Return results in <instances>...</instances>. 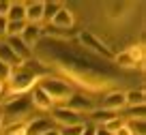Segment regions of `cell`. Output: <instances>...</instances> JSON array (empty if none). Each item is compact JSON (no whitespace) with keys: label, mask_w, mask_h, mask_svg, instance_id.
<instances>
[{"label":"cell","mask_w":146,"mask_h":135,"mask_svg":"<svg viewBox=\"0 0 146 135\" xmlns=\"http://www.w3.org/2000/svg\"><path fill=\"white\" fill-rule=\"evenodd\" d=\"M35 60L43 67H52L88 92H105L118 81V69L86 52L82 45H67L60 39H47L35 45Z\"/></svg>","instance_id":"obj_1"},{"label":"cell","mask_w":146,"mask_h":135,"mask_svg":"<svg viewBox=\"0 0 146 135\" xmlns=\"http://www.w3.org/2000/svg\"><path fill=\"white\" fill-rule=\"evenodd\" d=\"M32 101L30 95H15L9 97L5 103L0 105V131L9 129L13 124H24L28 122L32 114Z\"/></svg>","instance_id":"obj_3"},{"label":"cell","mask_w":146,"mask_h":135,"mask_svg":"<svg viewBox=\"0 0 146 135\" xmlns=\"http://www.w3.org/2000/svg\"><path fill=\"white\" fill-rule=\"evenodd\" d=\"M112 62H114L116 69H135L137 64H140L131 54H129V50L120 52V54H114V60H112Z\"/></svg>","instance_id":"obj_17"},{"label":"cell","mask_w":146,"mask_h":135,"mask_svg":"<svg viewBox=\"0 0 146 135\" xmlns=\"http://www.w3.org/2000/svg\"><path fill=\"white\" fill-rule=\"evenodd\" d=\"M43 36V28L41 26H35V24H26V28L22 30V34H19V39L24 41V43L28 45V47H35V45H39V41H41Z\"/></svg>","instance_id":"obj_11"},{"label":"cell","mask_w":146,"mask_h":135,"mask_svg":"<svg viewBox=\"0 0 146 135\" xmlns=\"http://www.w3.org/2000/svg\"><path fill=\"white\" fill-rule=\"evenodd\" d=\"M144 101H146L144 90H129V92H125V103H127V107H140V105H144Z\"/></svg>","instance_id":"obj_18"},{"label":"cell","mask_w":146,"mask_h":135,"mask_svg":"<svg viewBox=\"0 0 146 135\" xmlns=\"http://www.w3.org/2000/svg\"><path fill=\"white\" fill-rule=\"evenodd\" d=\"M64 107L67 109H71V112H75V114H80V116H82V114H90L92 109H95V103H92V99L90 97H86L84 95V92H73L71 97H69L67 101H64Z\"/></svg>","instance_id":"obj_6"},{"label":"cell","mask_w":146,"mask_h":135,"mask_svg":"<svg viewBox=\"0 0 146 135\" xmlns=\"http://www.w3.org/2000/svg\"><path fill=\"white\" fill-rule=\"evenodd\" d=\"M73 22H75V19H73V13L67 9V7H62V9L54 15V19H52L50 24H52V28H56V30H67L69 32L73 28Z\"/></svg>","instance_id":"obj_10"},{"label":"cell","mask_w":146,"mask_h":135,"mask_svg":"<svg viewBox=\"0 0 146 135\" xmlns=\"http://www.w3.org/2000/svg\"><path fill=\"white\" fill-rule=\"evenodd\" d=\"M52 122H58V124H62V126L84 124L82 116L75 114V112H71V109H67L64 105H56V107L52 109Z\"/></svg>","instance_id":"obj_7"},{"label":"cell","mask_w":146,"mask_h":135,"mask_svg":"<svg viewBox=\"0 0 146 135\" xmlns=\"http://www.w3.org/2000/svg\"><path fill=\"white\" fill-rule=\"evenodd\" d=\"M125 109H127L129 120H144V105H140V107H125Z\"/></svg>","instance_id":"obj_23"},{"label":"cell","mask_w":146,"mask_h":135,"mask_svg":"<svg viewBox=\"0 0 146 135\" xmlns=\"http://www.w3.org/2000/svg\"><path fill=\"white\" fill-rule=\"evenodd\" d=\"M54 129V122L47 118H36L32 122H26V135H43Z\"/></svg>","instance_id":"obj_14"},{"label":"cell","mask_w":146,"mask_h":135,"mask_svg":"<svg viewBox=\"0 0 146 135\" xmlns=\"http://www.w3.org/2000/svg\"><path fill=\"white\" fill-rule=\"evenodd\" d=\"M125 107H127V103H125V92L114 90V92H108V95L101 99V107H99V109L118 114V112H123Z\"/></svg>","instance_id":"obj_8"},{"label":"cell","mask_w":146,"mask_h":135,"mask_svg":"<svg viewBox=\"0 0 146 135\" xmlns=\"http://www.w3.org/2000/svg\"><path fill=\"white\" fill-rule=\"evenodd\" d=\"M39 88L43 90L47 95V99L52 101V105H62L64 101L69 99V97L73 95V88H71V84H67L64 79H60V77H52V75H45V77H41L39 79Z\"/></svg>","instance_id":"obj_4"},{"label":"cell","mask_w":146,"mask_h":135,"mask_svg":"<svg viewBox=\"0 0 146 135\" xmlns=\"http://www.w3.org/2000/svg\"><path fill=\"white\" fill-rule=\"evenodd\" d=\"M2 92H5V88H2V84H0V97H2Z\"/></svg>","instance_id":"obj_35"},{"label":"cell","mask_w":146,"mask_h":135,"mask_svg":"<svg viewBox=\"0 0 146 135\" xmlns=\"http://www.w3.org/2000/svg\"><path fill=\"white\" fill-rule=\"evenodd\" d=\"M47 75V69L43 67L41 62H36L35 58L22 62L19 67L11 69V75H9V81H7V88H9V97H15V95H28L41 77Z\"/></svg>","instance_id":"obj_2"},{"label":"cell","mask_w":146,"mask_h":135,"mask_svg":"<svg viewBox=\"0 0 146 135\" xmlns=\"http://www.w3.org/2000/svg\"><path fill=\"white\" fill-rule=\"evenodd\" d=\"M82 135H95V126H84V131H82Z\"/></svg>","instance_id":"obj_32"},{"label":"cell","mask_w":146,"mask_h":135,"mask_svg":"<svg viewBox=\"0 0 146 135\" xmlns=\"http://www.w3.org/2000/svg\"><path fill=\"white\" fill-rule=\"evenodd\" d=\"M30 101H32V107H35V109H41V112H50V109H54L52 101L47 99V95L39 88V86H35V88H32Z\"/></svg>","instance_id":"obj_13"},{"label":"cell","mask_w":146,"mask_h":135,"mask_svg":"<svg viewBox=\"0 0 146 135\" xmlns=\"http://www.w3.org/2000/svg\"><path fill=\"white\" fill-rule=\"evenodd\" d=\"M9 75H11V69L7 67V64H2L0 62V84L5 86L7 81H9Z\"/></svg>","instance_id":"obj_28"},{"label":"cell","mask_w":146,"mask_h":135,"mask_svg":"<svg viewBox=\"0 0 146 135\" xmlns=\"http://www.w3.org/2000/svg\"><path fill=\"white\" fill-rule=\"evenodd\" d=\"M114 135H133V133H131V131H129V129H127V124H123V126H120V129H118V131H116V133H114Z\"/></svg>","instance_id":"obj_31"},{"label":"cell","mask_w":146,"mask_h":135,"mask_svg":"<svg viewBox=\"0 0 146 135\" xmlns=\"http://www.w3.org/2000/svg\"><path fill=\"white\" fill-rule=\"evenodd\" d=\"M43 7H45V2H41V0L26 2V24L39 26V24L43 22Z\"/></svg>","instance_id":"obj_12"},{"label":"cell","mask_w":146,"mask_h":135,"mask_svg":"<svg viewBox=\"0 0 146 135\" xmlns=\"http://www.w3.org/2000/svg\"><path fill=\"white\" fill-rule=\"evenodd\" d=\"M84 126H86V122L84 124H73V126H62L58 131V135H82Z\"/></svg>","instance_id":"obj_24"},{"label":"cell","mask_w":146,"mask_h":135,"mask_svg":"<svg viewBox=\"0 0 146 135\" xmlns=\"http://www.w3.org/2000/svg\"><path fill=\"white\" fill-rule=\"evenodd\" d=\"M78 41H80V45H82L84 50L90 52V54H95L97 58L105 60V62H112V60H114V52L110 50L103 41L97 39L90 30H82V32L78 34Z\"/></svg>","instance_id":"obj_5"},{"label":"cell","mask_w":146,"mask_h":135,"mask_svg":"<svg viewBox=\"0 0 146 135\" xmlns=\"http://www.w3.org/2000/svg\"><path fill=\"white\" fill-rule=\"evenodd\" d=\"M127 124V129L131 131L133 135H144V120H129V122H125Z\"/></svg>","instance_id":"obj_22"},{"label":"cell","mask_w":146,"mask_h":135,"mask_svg":"<svg viewBox=\"0 0 146 135\" xmlns=\"http://www.w3.org/2000/svg\"><path fill=\"white\" fill-rule=\"evenodd\" d=\"M5 135H26V122L24 124H13L9 129H5Z\"/></svg>","instance_id":"obj_27"},{"label":"cell","mask_w":146,"mask_h":135,"mask_svg":"<svg viewBox=\"0 0 146 135\" xmlns=\"http://www.w3.org/2000/svg\"><path fill=\"white\" fill-rule=\"evenodd\" d=\"M26 28V22H7V36H19Z\"/></svg>","instance_id":"obj_21"},{"label":"cell","mask_w":146,"mask_h":135,"mask_svg":"<svg viewBox=\"0 0 146 135\" xmlns=\"http://www.w3.org/2000/svg\"><path fill=\"white\" fill-rule=\"evenodd\" d=\"M95 135H112V133H108L103 126H95Z\"/></svg>","instance_id":"obj_33"},{"label":"cell","mask_w":146,"mask_h":135,"mask_svg":"<svg viewBox=\"0 0 146 135\" xmlns=\"http://www.w3.org/2000/svg\"><path fill=\"white\" fill-rule=\"evenodd\" d=\"M0 39H7V17H0Z\"/></svg>","instance_id":"obj_29"},{"label":"cell","mask_w":146,"mask_h":135,"mask_svg":"<svg viewBox=\"0 0 146 135\" xmlns=\"http://www.w3.org/2000/svg\"><path fill=\"white\" fill-rule=\"evenodd\" d=\"M43 135H58V131H56V129H52V131H47V133H43Z\"/></svg>","instance_id":"obj_34"},{"label":"cell","mask_w":146,"mask_h":135,"mask_svg":"<svg viewBox=\"0 0 146 135\" xmlns=\"http://www.w3.org/2000/svg\"><path fill=\"white\" fill-rule=\"evenodd\" d=\"M7 11H9V2H0V17H7Z\"/></svg>","instance_id":"obj_30"},{"label":"cell","mask_w":146,"mask_h":135,"mask_svg":"<svg viewBox=\"0 0 146 135\" xmlns=\"http://www.w3.org/2000/svg\"><path fill=\"white\" fill-rule=\"evenodd\" d=\"M60 9H62L60 2H45V7H43V22H52L54 15L58 13Z\"/></svg>","instance_id":"obj_20"},{"label":"cell","mask_w":146,"mask_h":135,"mask_svg":"<svg viewBox=\"0 0 146 135\" xmlns=\"http://www.w3.org/2000/svg\"><path fill=\"white\" fill-rule=\"evenodd\" d=\"M0 62L7 64L9 69H15V67H19V64H22V60L13 54V50H11L7 43H0Z\"/></svg>","instance_id":"obj_16"},{"label":"cell","mask_w":146,"mask_h":135,"mask_svg":"<svg viewBox=\"0 0 146 135\" xmlns=\"http://www.w3.org/2000/svg\"><path fill=\"white\" fill-rule=\"evenodd\" d=\"M7 45H9L11 50H13V54L17 56L22 62H26V60H30L32 58V50L28 47L26 43H24L19 36H7V41H5Z\"/></svg>","instance_id":"obj_9"},{"label":"cell","mask_w":146,"mask_h":135,"mask_svg":"<svg viewBox=\"0 0 146 135\" xmlns=\"http://www.w3.org/2000/svg\"><path fill=\"white\" fill-rule=\"evenodd\" d=\"M7 22H26V2H9Z\"/></svg>","instance_id":"obj_15"},{"label":"cell","mask_w":146,"mask_h":135,"mask_svg":"<svg viewBox=\"0 0 146 135\" xmlns=\"http://www.w3.org/2000/svg\"><path fill=\"white\" fill-rule=\"evenodd\" d=\"M88 116H90V120H95V122H108V120H112V118H116V114L114 112H105V109H92L90 114H88Z\"/></svg>","instance_id":"obj_19"},{"label":"cell","mask_w":146,"mask_h":135,"mask_svg":"<svg viewBox=\"0 0 146 135\" xmlns=\"http://www.w3.org/2000/svg\"><path fill=\"white\" fill-rule=\"evenodd\" d=\"M123 124H125V122L120 120L118 116H116V118H112V120H108V122H105V124H103V129L108 131V133H112V135H114V133H116V131H118Z\"/></svg>","instance_id":"obj_25"},{"label":"cell","mask_w":146,"mask_h":135,"mask_svg":"<svg viewBox=\"0 0 146 135\" xmlns=\"http://www.w3.org/2000/svg\"><path fill=\"white\" fill-rule=\"evenodd\" d=\"M131 5H127V2H114V5H110V17H120V11L123 9H129Z\"/></svg>","instance_id":"obj_26"}]
</instances>
